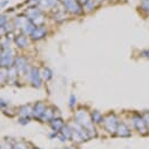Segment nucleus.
Wrapping results in <instances>:
<instances>
[{
	"label": "nucleus",
	"instance_id": "20",
	"mask_svg": "<svg viewBox=\"0 0 149 149\" xmlns=\"http://www.w3.org/2000/svg\"><path fill=\"white\" fill-rule=\"evenodd\" d=\"M60 133L62 134L67 140H71V138H72V135H73V129H72V127L69 126V125H65L64 128L61 129Z\"/></svg>",
	"mask_w": 149,
	"mask_h": 149
},
{
	"label": "nucleus",
	"instance_id": "12",
	"mask_svg": "<svg viewBox=\"0 0 149 149\" xmlns=\"http://www.w3.org/2000/svg\"><path fill=\"white\" fill-rule=\"evenodd\" d=\"M30 19L27 18V15H26L25 13L24 14H19V15H16L15 18L12 20V22H13V25H14V28L15 30H19V31H21V28L25 26V24Z\"/></svg>",
	"mask_w": 149,
	"mask_h": 149
},
{
	"label": "nucleus",
	"instance_id": "37",
	"mask_svg": "<svg viewBox=\"0 0 149 149\" xmlns=\"http://www.w3.org/2000/svg\"><path fill=\"white\" fill-rule=\"evenodd\" d=\"M0 87H1V83H0Z\"/></svg>",
	"mask_w": 149,
	"mask_h": 149
},
{
	"label": "nucleus",
	"instance_id": "5",
	"mask_svg": "<svg viewBox=\"0 0 149 149\" xmlns=\"http://www.w3.org/2000/svg\"><path fill=\"white\" fill-rule=\"evenodd\" d=\"M15 52L11 47L8 49H3V56L0 59V68H10L14 65Z\"/></svg>",
	"mask_w": 149,
	"mask_h": 149
},
{
	"label": "nucleus",
	"instance_id": "34",
	"mask_svg": "<svg viewBox=\"0 0 149 149\" xmlns=\"http://www.w3.org/2000/svg\"><path fill=\"white\" fill-rule=\"evenodd\" d=\"M77 1H79V3H80V4L82 5V6H83V5H85V4L87 3V1H89V0H77Z\"/></svg>",
	"mask_w": 149,
	"mask_h": 149
},
{
	"label": "nucleus",
	"instance_id": "28",
	"mask_svg": "<svg viewBox=\"0 0 149 149\" xmlns=\"http://www.w3.org/2000/svg\"><path fill=\"white\" fill-rule=\"evenodd\" d=\"M8 21V15L7 14H0V26L5 25Z\"/></svg>",
	"mask_w": 149,
	"mask_h": 149
},
{
	"label": "nucleus",
	"instance_id": "22",
	"mask_svg": "<svg viewBox=\"0 0 149 149\" xmlns=\"http://www.w3.org/2000/svg\"><path fill=\"white\" fill-rule=\"evenodd\" d=\"M7 81V68H0V83Z\"/></svg>",
	"mask_w": 149,
	"mask_h": 149
},
{
	"label": "nucleus",
	"instance_id": "24",
	"mask_svg": "<svg viewBox=\"0 0 149 149\" xmlns=\"http://www.w3.org/2000/svg\"><path fill=\"white\" fill-rule=\"evenodd\" d=\"M31 122V116H19L18 119V123L25 126V125H28Z\"/></svg>",
	"mask_w": 149,
	"mask_h": 149
},
{
	"label": "nucleus",
	"instance_id": "39",
	"mask_svg": "<svg viewBox=\"0 0 149 149\" xmlns=\"http://www.w3.org/2000/svg\"><path fill=\"white\" fill-rule=\"evenodd\" d=\"M141 1H142V0H141Z\"/></svg>",
	"mask_w": 149,
	"mask_h": 149
},
{
	"label": "nucleus",
	"instance_id": "36",
	"mask_svg": "<svg viewBox=\"0 0 149 149\" xmlns=\"http://www.w3.org/2000/svg\"><path fill=\"white\" fill-rule=\"evenodd\" d=\"M106 1H114V0H106Z\"/></svg>",
	"mask_w": 149,
	"mask_h": 149
},
{
	"label": "nucleus",
	"instance_id": "9",
	"mask_svg": "<svg viewBox=\"0 0 149 149\" xmlns=\"http://www.w3.org/2000/svg\"><path fill=\"white\" fill-rule=\"evenodd\" d=\"M13 42L15 43L16 48L19 49H26L30 47V43H31V39L28 35H26L24 33H18L16 35L13 37Z\"/></svg>",
	"mask_w": 149,
	"mask_h": 149
},
{
	"label": "nucleus",
	"instance_id": "32",
	"mask_svg": "<svg viewBox=\"0 0 149 149\" xmlns=\"http://www.w3.org/2000/svg\"><path fill=\"white\" fill-rule=\"evenodd\" d=\"M7 5H8V0H4V1H1V3H0V7H1V8L6 7Z\"/></svg>",
	"mask_w": 149,
	"mask_h": 149
},
{
	"label": "nucleus",
	"instance_id": "31",
	"mask_svg": "<svg viewBox=\"0 0 149 149\" xmlns=\"http://www.w3.org/2000/svg\"><path fill=\"white\" fill-rule=\"evenodd\" d=\"M58 138L60 140L61 142H65V141H67V138H66V137H65L62 134H61V133H59V134H58Z\"/></svg>",
	"mask_w": 149,
	"mask_h": 149
},
{
	"label": "nucleus",
	"instance_id": "15",
	"mask_svg": "<svg viewBox=\"0 0 149 149\" xmlns=\"http://www.w3.org/2000/svg\"><path fill=\"white\" fill-rule=\"evenodd\" d=\"M32 104H22L19 108H16V114H19L20 116H32Z\"/></svg>",
	"mask_w": 149,
	"mask_h": 149
},
{
	"label": "nucleus",
	"instance_id": "6",
	"mask_svg": "<svg viewBox=\"0 0 149 149\" xmlns=\"http://www.w3.org/2000/svg\"><path fill=\"white\" fill-rule=\"evenodd\" d=\"M131 122H133L134 127L136 128V130L138 131L141 135H147L149 134V130H148V127L146 126L144 121L142 119V115L138 113H135L131 115Z\"/></svg>",
	"mask_w": 149,
	"mask_h": 149
},
{
	"label": "nucleus",
	"instance_id": "7",
	"mask_svg": "<svg viewBox=\"0 0 149 149\" xmlns=\"http://www.w3.org/2000/svg\"><path fill=\"white\" fill-rule=\"evenodd\" d=\"M49 33V30L46 25H42V26H35V28L33 30V32L31 33L30 39L31 41H41L43 40Z\"/></svg>",
	"mask_w": 149,
	"mask_h": 149
},
{
	"label": "nucleus",
	"instance_id": "10",
	"mask_svg": "<svg viewBox=\"0 0 149 149\" xmlns=\"http://www.w3.org/2000/svg\"><path fill=\"white\" fill-rule=\"evenodd\" d=\"M51 15H52V20H53L54 22H56V24H62V22H65V21L67 20V18H68V14H67V12L64 10L62 6L59 7L58 10L53 11V12L51 13Z\"/></svg>",
	"mask_w": 149,
	"mask_h": 149
},
{
	"label": "nucleus",
	"instance_id": "14",
	"mask_svg": "<svg viewBox=\"0 0 149 149\" xmlns=\"http://www.w3.org/2000/svg\"><path fill=\"white\" fill-rule=\"evenodd\" d=\"M51 128L53 129V131H56V133H60L61 129L65 126V121L62 120V117H54L49 122Z\"/></svg>",
	"mask_w": 149,
	"mask_h": 149
},
{
	"label": "nucleus",
	"instance_id": "16",
	"mask_svg": "<svg viewBox=\"0 0 149 149\" xmlns=\"http://www.w3.org/2000/svg\"><path fill=\"white\" fill-rule=\"evenodd\" d=\"M91 119L93 121V123L94 125H101L102 122H103V119L104 116L102 115V113L98 109H94L91 112Z\"/></svg>",
	"mask_w": 149,
	"mask_h": 149
},
{
	"label": "nucleus",
	"instance_id": "19",
	"mask_svg": "<svg viewBox=\"0 0 149 149\" xmlns=\"http://www.w3.org/2000/svg\"><path fill=\"white\" fill-rule=\"evenodd\" d=\"M34 28H35V25H34V24H33L31 20H28L27 22L25 24V26H24V27L21 28V31H20V32H21V33H24V34H26V35H28V37H30V35H31V33L33 32V30H34Z\"/></svg>",
	"mask_w": 149,
	"mask_h": 149
},
{
	"label": "nucleus",
	"instance_id": "27",
	"mask_svg": "<svg viewBox=\"0 0 149 149\" xmlns=\"http://www.w3.org/2000/svg\"><path fill=\"white\" fill-rule=\"evenodd\" d=\"M13 149H28L27 146H26L25 142H18V143H15Z\"/></svg>",
	"mask_w": 149,
	"mask_h": 149
},
{
	"label": "nucleus",
	"instance_id": "11",
	"mask_svg": "<svg viewBox=\"0 0 149 149\" xmlns=\"http://www.w3.org/2000/svg\"><path fill=\"white\" fill-rule=\"evenodd\" d=\"M47 108V104L43 102V101H38L33 104V110H32V117L33 119H38L40 120L41 116L43 115V113H45Z\"/></svg>",
	"mask_w": 149,
	"mask_h": 149
},
{
	"label": "nucleus",
	"instance_id": "2",
	"mask_svg": "<svg viewBox=\"0 0 149 149\" xmlns=\"http://www.w3.org/2000/svg\"><path fill=\"white\" fill-rule=\"evenodd\" d=\"M60 3H61V5H62L64 10L69 15L80 16V15L85 14L82 5L79 3L77 0H60Z\"/></svg>",
	"mask_w": 149,
	"mask_h": 149
},
{
	"label": "nucleus",
	"instance_id": "38",
	"mask_svg": "<svg viewBox=\"0 0 149 149\" xmlns=\"http://www.w3.org/2000/svg\"><path fill=\"white\" fill-rule=\"evenodd\" d=\"M37 149H40V148H37Z\"/></svg>",
	"mask_w": 149,
	"mask_h": 149
},
{
	"label": "nucleus",
	"instance_id": "4",
	"mask_svg": "<svg viewBox=\"0 0 149 149\" xmlns=\"http://www.w3.org/2000/svg\"><path fill=\"white\" fill-rule=\"evenodd\" d=\"M26 79L28 80V82H30V85L32 86V87H34V88H41L42 87V79H41V75H40V69H39V67H37V66H32V68H31V71H30V73H28V75L27 76H25Z\"/></svg>",
	"mask_w": 149,
	"mask_h": 149
},
{
	"label": "nucleus",
	"instance_id": "30",
	"mask_svg": "<svg viewBox=\"0 0 149 149\" xmlns=\"http://www.w3.org/2000/svg\"><path fill=\"white\" fill-rule=\"evenodd\" d=\"M141 56L142 58H146V59H149V48H147V49H143V51H141Z\"/></svg>",
	"mask_w": 149,
	"mask_h": 149
},
{
	"label": "nucleus",
	"instance_id": "3",
	"mask_svg": "<svg viewBox=\"0 0 149 149\" xmlns=\"http://www.w3.org/2000/svg\"><path fill=\"white\" fill-rule=\"evenodd\" d=\"M103 127L104 129H106L108 133H110L112 135H114L116 133V129H117V126H119V119L116 116V114H114V113H109L107 114L106 116H104L103 119Z\"/></svg>",
	"mask_w": 149,
	"mask_h": 149
},
{
	"label": "nucleus",
	"instance_id": "13",
	"mask_svg": "<svg viewBox=\"0 0 149 149\" xmlns=\"http://www.w3.org/2000/svg\"><path fill=\"white\" fill-rule=\"evenodd\" d=\"M115 134L120 137H129V136H131V131H130V128L125 123V122H121V123H119V126H117Z\"/></svg>",
	"mask_w": 149,
	"mask_h": 149
},
{
	"label": "nucleus",
	"instance_id": "26",
	"mask_svg": "<svg viewBox=\"0 0 149 149\" xmlns=\"http://www.w3.org/2000/svg\"><path fill=\"white\" fill-rule=\"evenodd\" d=\"M141 115H142V119H143V121H144L146 126H147L148 129H149V112H144V113L141 114Z\"/></svg>",
	"mask_w": 149,
	"mask_h": 149
},
{
	"label": "nucleus",
	"instance_id": "35",
	"mask_svg": "<svg viewBox=\"0 0 149 149\" xmlns=\"http://www.w3.org/2000/svg\"><path fill=\"white\" fill-rule=\"evenodd\" d=\"M65 149H75V148H65Z\"/></svg>",
	"mask_w": 149,
	"mask_h": 149
},
{
	"label": "nucleus",
	"instance_id": "8",
	"mask_svg": "<svg viewBox=\"0 0 149 149\" xmlns=\"http://www.w3.org/2000/svg\"><path fill=\"white\" fill-rule=\"evenodd\" d=\"M61 6L62 5H61L60 0H40V3L38 5V7L42 12L48 11L51 13L53 11H55V10H58V8L61 7Z\"/></svg>",
	"mask_w": 149,
	"mask_h": 149
},
{
	"label": "nucleus",
	"instance_id": "18",
	"mask_svg": "<svg viewBox=\"0 0 149 149\" xmlns=\"http://www.w3.org/2000/svg\"><path fill=\"white\" fill-rule=\"evenodd\" d=\"M83 13L85 14H89V13H93L96 8H98V4L95 3V0H89V1H87L83 6Z\"/></svg>",
	"mask_w": 149,
	"mask_h": 149
},
{
	"label": "nucleus",
	"instance_id": "21",
	"mask_svg": "<svg viewBox=\"0 0 149 149\" xmlns=\"http://www.w3.org/2000/svg\"><path fill=\"white\" fill-rule=\"evenodd\" d=\"M140 11L144 14H149V0H142L141 4L138 6Z\"/></svg>",
	"mask_w": 149,
	"mask_h": 149
},
{
	"label": "nucleus",
	"instance_id": "1",
	"mask_svg": "<svg viewBox=\"0 0 149 149\" xmlns=\"http://www.w3.org/2000/svg\"><path fill=\"white\" fill-rule=\"evenodd\" d=\"M74 121L88 131V134H89L91 137L92 136H96L95 127H94V123H93V121L91 119V113L87 112V109L79 108L75 112V114H74Z\"/></svg>",
	"mask_w": 149,
	"mask_h": 149
},
{
	"label": "nucleus",
	"instance_id": "33",
	"mask_svg": "<svg viewBox=\"0 0 149 149\" xmlns=\"http://www.w3.org/2000/svg\"><path fill=\"white\" fill-rule=\"evenodd\" d=\"M104 1H106V0H95V3L96 4H98V6H100L102 3H104Z\"/></svg>",
	"mask_w": 149,
	"mask_h": 149
},
{
	"label": "nucleus",
	"instance_id": "29",
	"mask_svg": "<svg viewBox=\"0 0 149 149\" xmlns=\"http://www.w3.org/2000/svg\"><path fill=\"white\" fill-rule=\"evenodd\" d=\"M0 149H13V147L7 141H4V142L0 143Z\"/></svg>",
	"mask_w": 149,
	"mask_h": 149
},
{
	"label": "nucleus",
	"instance_id": "23",
	"mask_svg": "<svg viewBox=\"0 0 149 149\" xmlns=\"http://www.w3.org/2000/svg\"><path fill=\"white\" fill-rule=\"evenodd\" d=\"M68 106L71 109H74L75 106H76V96L74 94H71V96H69V101H68Z\"/></svg>",
	"mask_w": 149,
	"mask_h": 149
},
{
	"label": "nucleus",
	"instance_id": "25",
	"mask_svg": "<svg viewBox=\"0 0 149 149\" xmlns=\"http://www.w3.org/2000/svg\"><path fill=\"white\" fill-rule=\"evenodd\" d=\"M10 106V101H7L5 99H0V112L4 110L5 108H7Z\"/></svg>",
	"mask_w": 149,
	"mask_h": 149
},
{
	"label": "nucleus",
	"instance_id": "17",
	"mask_svg": "<svg viewBox=\"0 0 149 149\" xmlns=\"http://www.w3.org/2000/svg\"><path fill=\"white\" fill-rule=\"evenodd\" d=\"M40 75H41V79L43 82H48L49 80H52V77H53V72H52V69L48 67H41Z\"/></svg>",
	"mask_w": 149,
	"mask_h": 149
}]
</instances>
